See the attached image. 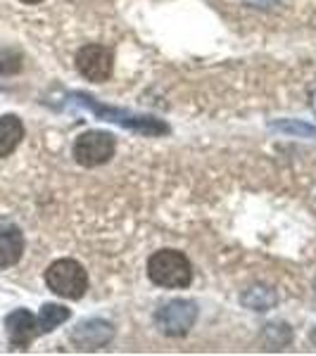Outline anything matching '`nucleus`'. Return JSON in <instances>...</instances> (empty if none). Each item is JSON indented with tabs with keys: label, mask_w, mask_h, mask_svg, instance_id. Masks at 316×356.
Returning a JSON list of instances; mask_svg holds the SVG:
<instances>
[{
	"label": "nucleus",
	"mask_w": 316,
	"mask_h": 356,
	"mask_svg": "<svg viewBox=\"0 0 316 356\" xmlns=\"http://www.w3.org/2000/svg\"><path fill=\"white\" fill-rule=\"evenodd\" d=\"M72 102L81 105L84 110L93 112L97 119L102 122H112V124H119L122 129H131L136 134H143V136H162L166 134V124H162L159 119H152V117H141V114H134V112H126V110H114V107H105L100 102H95L90 95H84V93H74L72 95Z\"/></svg>",
	"instance_id": "nucleus-1"
},
{
	"label": "nucleus",
	"mask_w": 316,
	"mask_h": 356,
	"mask_svg": "<svg viewBox=\"0 0 316 356\" xmlns=\"http://www.w3.org/2000/svg\"><path fill=\"white\" fill-rule=\"evenodd\" d=\"M148 275L159 288H188L193 280V266L183 252H155L148 261Z\"/></svg>",
	"instance_id": "nucleus-2"
},
{
	"label": "nucleus",
	"mask_w": 316,
	"mask_h": 356,
	"mask_svg": "<svg viewBox=\"0 0 316 356\" xmlns=\"http://www.w3.org/2000/svg\"><path fill=\"white\" fill-rule=\"evenodd\" d=\"M45 283L57 297L65 300H81L88 290V273L79 261L57 259L45 271Z\"/></svg>",
	"instance_id": "nucleus-3"
},
{
	"label": "nucleus",
	"mask_w": 316,
	"mask_h": 356,
	"mask_svg": "<svg viewBox=\"0 0 316 356\" xmlns=\"http://www.w3.org/2000/svg\"><path fill=\"white\" fill-rule=\"evenodd\" d=\"M195 318H198V304L191 300H171L155 312V325L169 337L188 335Z\"/></svg>",
	"instance_id": "nucleus-4"
},
{
	"label": "nucleus",
	"mask_w": 316,
	"mask_h": 356,
	"mask_svg": "<svg viewBox=\"0 0 316 356\" xmlns=\"http://www.w3.org/2000/svg\"><path fill=\"white\" fill-rule=\"evenodd\" d=\"M114 150H117L114 136L105 134V131H86L74 143V159L81 166L93 169V166L110 162L114 157Z\"/></svg>",
	"instance_id": "nucleus-5"
},
{
	"label": "nucleus",
	"mask_w": 316,
	"mask_h": 356,
	"mask_svg": "<svg viewBox=\"0 0 316 356\" xmlns=\"http://www.w3.org/2000/svg\"><path fill=\"white\" fill-rule=\"evenodd\" d=\"M77 69L84 79L93 83H102L112 76L114 69V55L105 45H84L77 53Z\"/></svg>",
	"instance_id": "nucleus-6"
},
{
	"label": "nucleus",
	"mask_w": 316,
	"mask_h": 356,
	"mask_svg": "<svg viewBox=\"0 0 316 356\" xmlns=\"http://www.w3.org/2000/svg\"><path fill=\"white\" fill-rule=\"evenodd\" d=\"M112 337H114L112 323L100 321V318L81 321V323H79L72 332V342L77 344L81 352H95V349L107 347Z\"/></svg>",
	"instance_id": "nucleus-7"
},
{
	"label": "nucleus",
	"mask_w": 316,
	"mask_h": 356,
	"mask_svg": "<svg viewBox=\"0 0 316 356\" xmlns=\"http://www.w3.org/2000/svg\"><path fill=\"white\" fill-rule=\"evenodd\" d=\"M5 330L13 342V347H29L33 337L38 335V318H33L26 309H17L5 318Z\"/></svg>",
	"instance_id": "nucleus-8"
},
{
	"label": "nucleus",
	"mask_w": 316,
	"mask_h": 356,
	"mask_svg": "<svg viewBox=\"0 0 316 356\" xmlns=\"http://www.w3.org/2000/svg\"><path fill=\"white\" fill-rule=\"evenodd\" d=\"M22 252H24V238L19 228L0 226V268H8L19 261Z\"/></svg>",
	"instance_id": "nucleus-9"
},
{
	"label": "nucleus",
	"mask_w": 316,
	"mask_h": 356,
	"mask_svg": "<svg viewBox=\"0 0 316 356\" xmlns=\"http://www.w3.org/2000/svg\"><path fill=\"white\" fill-rule=\"evenodd\" d=\"M22 138H24V126H22V122L15 114L0 117V157L13 154Z\"/></svg>",
	"instance_id": "nucleus-10"
},
{
	"label": "nucleus",
	"mask_w": 316,
	"mask_h": 356,
	"mask_svg": "<svg viewBox=\"0 0 316 356\" xmlns=\"http://www.w3.org/2000/svg\"><path fill=\"white\" fill-rule=\"evenodd\" d=\"M240 302L245 304L252 312H269L278 304V295L271 290V288H264V285H255V288L245 290Z\"/></svg>",
	"instance_id": "nucleus-11"
},
{
	"label": "nucleus",
	"mask_w": 316,
	"mask_h": 356,
	"mask_svg": "<svg viewBox=\"0 0 316 356\" xmlns=\"http://www.w3.org/2000/svg\"><path fill=\"white\" fill-rule=\"evenodd\" d=\"M69 318V309H65L62 304H45L38 314V330L41 332H50L55 330L57 325H62Z\"/></svg>",
	"instance_id": "nucleus-12"
},
{
	"label": "nucleus",
	"mask_w": 316,
	"mask_h": 356,
	"mask_svg": "<svg viewBox=\"0 0 316 356\" xmlns=\"http://www.w3.org/2000/svg\"><path fill=\"white\" fill-rule=\"evenodd\" d=\"M274 131L281 134H290L297 138H316V126H309L304 122H295V119H283V122H271L269 124Z\"/></svg>",
	"instance_id": "nucleus-13"
},
{
	"label": "nucleus",
	"mask_w": 316,
	"mask_h": 356,
	"mask_svg": "<svg viewBox=\"0 0 316 356\" xmlns=\"http://www.w3.org/2000/svg\"><path fill=\"white\" fill-rule=\"evenodd\" d=\"M22 69V55L15 50H0V74H17Z\"/></svg>",
	"instance_id": "nucleus-14"
},
{
	"label": "nucleus",
	"mask_w": 316,
	"mask_h": 356,
	"mask_svg": "<svg viewBox=\"0 0 316 356\" xmlns=\"http://www.w3.org/2000/svg\"><path fill=\"white\" fill-rule=\"evenodd\" d=\"M248 5H252V8H262V10H269L274 8V5H278V0H245Z\"/></svg>",
	"instance_id": "nucleus-15"
},
{
	"label": "nucleus",
	"mask_w": 316,
	"mask_h": 356,
	"mask_svg": "<svg viewBox=\"0 0 316 356\" xmlns=\"http://www.w3.org/2000/svg\"><path fill=\"white\" fill-rule=\"evenodd\" d=\"M312 110L316 112V90H314V93H312Z\"/></svg>",
	"instance_id": "nucleus-16"
},
{
	"label": "nucleus",
	"mask_w": 316,
	"mask_h": 356,
	"mask_svg": "<svg viewBox=\"0 0 316 356\" xmlns=\"http://www.w3.org/2000/svg\"><path fill=\"white\" fill-rule=\"evenodd\" d=\"M22 3H29V5H36V3H41V0H22Z\"/></svg>",
	"instance_id": "nucleus-17"
},
{
	"label": "nucleus",
	"mask_w": 316,
	"mask_h": 356,
	"mask_svg": "<svg viewBox=\"0 0 316 356\" xmlns=\"http://www.w3.org/2000/svg\"><path fill=\"white\" fill-rule=\"evenodd\" d=\"M312 342H314V344H316V328H314V330H312Z\"/></svg>",
	"instance_id": "nucleus-18"
}]
</instances>
